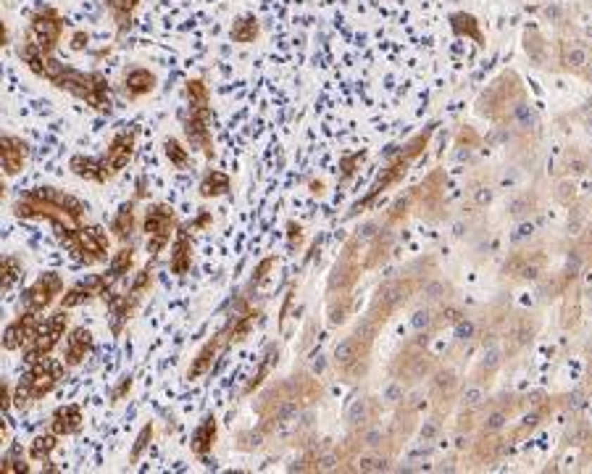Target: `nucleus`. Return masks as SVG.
I'll use <instances>...</instances> for the list:
<instances>
[{
    "label": "nucleus",
    "instance_id": "nucleus-1",
    "mask_svg": "<svg viewBox=\"0 0 592 474\" xmlns=\"http://www.w3.org/2000/svg\"><path fill=\"white\" fill-rule=\"evenodd\" d=\"M19 56L27 63V69L32 74H37L40 80L51 82L56 90L69 92L77 101L87 103L92 111L111 113L113 111V101H111V85L106 80V74L101 71H80L74 66L61 63L56 56H45L32 48L19 45Z\"/></svg>",
    "mask_w": 592,
    "mask_h": 474
},
{
    "label": "nucleus",
    "instance_id": "nucleus-2",
    "mask_svg": "<svg viewBox=\"0 0 592 474\" xmlns=\"http://www.w3.org/2000/svg\"><path fill=\"white\" fill-rule=\"evenodd\" d=\"M53 232L66 251L82 266H98L111 261V235L101 224H80V227H53Z\"/></svg>",
    "mask_w": 592,
    "mask_h": 474
},
{
    "label": "nucleus",
    "instance_id": "nucleus-3",
    "mask_svg": "<svg viewBox=\"0 0 592 474\" xmlns=\"http://www.w3.org/2000/svg\"><path fill=\"white\" fill-rule=\"evenodd\" d=\"M66 369H69L66 361H58L53 356H45L42 361L30 363V372L24 374L16 382V387H13V406L21 408V411L32 408L37 401H42L45 395H51L58 387Z\"/></svg>",
    "mask_w": 592,
    "mask_h": 474
},
{
    "label": "nucleus",
    "instance_id": "nucleus-4",
    "mask_svg": "<svg viewBox=\"0 0 592 474\" xmlns=\"http://www.w3.org/2000/svg\"><path fill=\"white\" fill-rule=\"evenodd\" d=\"M151 290H153V269L151 263H148L145 269H140V272L134 274V280H132L127 293H116L111 287L108 293L103 295L101 301L108 306L111 311V332H113V337H119L124 332V327L134 319V313L142 306V301L151 295Z\"/></svg>",
    "mask_w": 592,
    "mask_h": 474
},
{
    "label": "nucleus",
    "instance_id": "nucleus-5",
    "mask_svg": "<svg viewBox=\"0 0 592 474\" xmlns=\"http://www.w3.org/2000/svg\"><path fill=\"white\" fill-rule=\"evenodd\" d=\"M63 30H66V21L61 16V11L53 8V6H40L30 16V27L24 32L21 45L37 53H45V56H56Z\"/></svg>",
    "mask_w": 592,
    "mask_h": 474
},
{
    "label": "nucleus",
    "instance_id": "nucleus-6",
    "mask_svg": "<svg viewBox=\"0 0 592 474\" xmlns=\"http://www.w3.org/2000/svg\"><path fill=\"white\" fill-rule=\"evenodd\" d=\"M142 232L148 235V253H151L153 261L169 245L171 237H177V232H180L177 211L169 203H151L142 213Z\"/></svg>",
    "mask_w": 592,
    "mask_h": 474
},
{
    "label": "nucleus",
    "instance_id": "nucleus-7",
    "mask_svg": "<svg viewBox=\"0 0 592 474\" xmlns=\"http://www.w3.org/2000/svg\"><path fill=\"white\" fill-rule=\"evenodd\" d=\"M66 330H69V308H58L51 316H45L40 327H37L34 337L24 345V361L37 363L45 356H51L56 351V345L61 343V337L66 335Z\"/></svg>",
    "mask_w": 592,
    "mask_h": 474
},
{
    "label": "nucleus",
    "instance_id": "nucleus-8",
    "mask_svg": "<svg viewBox=\"0 0 592 474\" xmlns=\"http://www.w3.org/2000/svg\"><path fill=\"white\" fill-rule=\"evenodd\" d=\"M63 293H66L63 277L56 272H45L21 293V308H24V311L45 313L48 308L56 306V301H61V295Z\"/></svg>",
    "mask_w": 592,
    "mask_h": 474
},
{
    "label": "nucleus",
    "instance_id": "nucleus-9",
    "mask_svg": "<svg viewBox=\"0 0 592 474\" xmlns=\"http://www.w3.org/2000/svg\"><path fill=\"white\" fill-rule=\"evenodd\" d=\"M184 137L190 142L192 151L203 153L208 161L216 158L213 148V132H211V106H187V119H184Z\"/></svg>",
    "mask_w": 592,
    "mask_h": 474
},
{
    "label": "nucleus",
    "instance_id": "nucleus-10",
    "mask_svg": "<svg viewBox=\"0 0 592 474\" xmlns=\"http://www.w3.org/2000/svg\"><path fill=\"white\" fill-rule=\"evenodd\" d=\"M137 137H140V130H134V127H132V130L116 132V135L111 137L108 148H106V153L101 156L103 169H106V177H108V180L119 177V174L132 163L134 151H137Z\"/></svg>",
    "mask_w": 592,
    "mask_h": 474
},
{
    "label": "nucleus",
    "instance_id": "nucleus-11",
    "mask_svg": "<svg viewBox=\"0 0 592 474\" xmlns=\"http://www.w3.org/2000/svg\"><path fill=\"white\" fill-rule=\"evenodd\" d=\"M113 287V280L106 274H90L87 280H80L77 285H71L66 293L61 295V308H77V306H84V303H92L103 298Z\"/></svg>",
    "mask_w": 592,
    "mask_h": 474
},
{
    "label": "nucleus",
    "instance_id": "nucleus-12",
    "mask_svg": "<svg viewBox=\"0 0 592 474\" xmlns=\"http://www.w3.org/2000/svg\"><path fill=\"white\" fill-rule=\"evenodd\" d=\"M40 322H42L40 313L21 311L19 316H16L13 322L6 324V330H3V348H6V351H24V345L34 337Z\"/></svg>",
    "mask_w": 592,
    "mask_h": 474
},
{
    "label": "nucleus",
    "instance_id": "nucleus-13",
    "mask_svg": "<svg viewBox=\"0 0 592 474\" xmlns=\"http://www.w3.org/2000/svg\"><path fill=\"white\" fill-rule=\"evenodd\" d=\"M156 87H158V77L148 66H130L121 74V95L127 101H142L151 92H156Z\"/></svg>",
    "mask_w": 592,
    "mask_h": 474
},
{
    "label": "nucleus",
    "instance_id": "nucleus-14",
    "mask_svg": "<svg viewBox=\"0 0 592 474\" xmlns=\"http://www.w3.org/2000/svg\"><path fill=\"white\" fill-rule=\"evenodd\" d=\"M232 345V340H229V332H227V327L224 330H219V332L213 335L208 343L203 345L201 351H198V356L192 358V363H190V369H187V380H201L203 374L208 372L213 366V361L221 356V351H227Z\"/></svg>",
    "mask_w": 592,
    "mask_h": 474
},
{
    "label": "nucleus",
    "instance_id": "nucleus-15",
    "mask_svg": "<svg viewBox=\"0 0 592 474\" xmlns=\"http://www.w3.org/2000/svg\"><path fill=\"white\" fill-rule=\"evenodd\" d=\"M30 158V145L19 135H3L0 137V161L6 177H19L24 163Z\"/></svg>",
    "mask_w": 592,
    "mask_h": 474
},
{
    "label": "nucleus",
    "instance_id": "nucleus-16",
    "mask_svg": "<svg viewBox=\"0 0 592 474\" xmlns=\"http://www.w3.org/2000/svg\"><path fill=\"white\" fill-rule=\"evenodd\" d=\"M95 351V337L87 327H71L66 335V351H63V361L69 369L84 363Z\"/></svg>",
    "mask_w": 592,
    "mask_h": 474
},
{
    "label": "nucleus",
    "instance_id": "nucleus-17",
    "mask_svg": "<svg viewBox=\"0 0 592 474\" xmlns=\"http://www.w3.org/2000/svg\"><path fill=\"white\" fill-rule=\"evenodd\" d=\"M169 269L174 277L184 280L192 272V232L190 227H180V232L171 242V256H169Z\"/></svg>",
    "mask_w": 592,
    "mask_h": 474
},
{
    "label": "nucleus",
    "instance_id": "nucleus-18",
    "mask_svg": "<svg viewBox=\"0 0 592 474\" xmlns=\"http://www.w3.org/2000/svg\"><path fill=\"white\" fill-rule=\"evenodd\" d=\"M216 437H219V422H216V416L213 414H206L198 422V427L192 430V437H190V448L195 456H201V459H206V456L213 451V445H216Z\"/></svg>",
    "mask_w": 592,
    "mask_h": 474
},
{
    "label": "nucleus",
    "instance_id": "nucleus-19",
    "mask_svg": "<svg viewBox=\"0 0 592 474\" xmlns=\"http://www.w3.org/2000/svg\"><path fill=\"white\" fill-rule=\"evenodd\" d=\"M82 424H84V414H82V408L77 404L58 406L51 416V430L58 435V437H71V435H77L82 430Z\"/></svg>",
    "mask_w": 592,
    "mask_h": 474
},
{
    "label": "nucleus",
    "instance_id": "nucleus-20",
    "mask_svg": "<svg viewBox=\"0 0 592 474\" xmlns=\"http://www.w3.org/2000/svg\"><path fill=\"white\" fill-rule=\"evenodd\" d=\"M134 208H137V198H132V201L124 203L119 211L113 213V219H111L108 232L119 242H127L132 235H134V230H137V211H134Z\"/></svg>",
    "mask_w": 592,
    "mask_h": 474
},
{
    "label": "nucleus",
    "instance_id": "nucleus-21",
    "mask_svg": "<svg viewBox=\"0 0 592 474\" xmlns=\"http://www.w3.org/2000/svg\"><path fill=\"white\" fill-rule=\"evenodd\" d=\"M137 6H140V0H106V8L111 13V21L116 27V37L119 40H124V35L132 30Z\"/></svg>",
    "mask_w": 592,
    "mask_h": 474
},
{
    "label": "nucleus",
    "instance_id": "nucleus-22",
    "mask_svg": "<svg viewBox=\"0 0 592 474\" xmlns=\"http://www.w3.org/2000/svg\"><path fill=\"white\" fill-rule=\"evenodd\" d=\"M69 169H71V174H77L80 180L95 182V185H106V182H108L106 169H103L101 156H98V158H90V156L74 153V156L69 158Z\"/></svg>",
    "mask_w": 592,
    "mask_h": 474
},
{
    "label": "nucleus",
    "instance_id": "nucleus-23",
    "mask_svg": "<svg viewBox=\"0 0 592 474\" xmlns=\"http://www.w3.org/2000/svg\"><path fill=\"white\" fill-rule=\"evenodd\" d=\"M232 192V180L229 174L219 172V169H208L203 174L201 185H198V195L203 201H216V198H224Z\"/></svg>",
    "mask_w": 592,
    "mask_h": 474
},
{
    "label": "nucleus",
    "instance_id": "nucleus-24",
    "mask_svg": "<svg viewBox=\"0 0 592 474\" xmlns=\"http://www.w3.org/2000/svg\"><path fill=\"white\" fill-rule=\"evenodd\" d=\"M229 37L232 42L237 45H253V42L261 37V24L253 13H245V16H237L234 24L229 27Z\"/></svg>",
    "mask_w": 592,
    "mask_h": 474
},
{
    "label": "nucleus",
    "instance_id": "nucleus-25",
    "mask_svg": "<svg viewBox=\"0 0 592 474\" xmlns=\"http://www.w3.org/2000/svg\"><path fill=\"white\" fill-rule=\"evenodd\" d=\"M132 266H134V245H121L119 251L111 256V261H108V277L113 280V285L116 282H121L124 277H130V272H132Z\"/></svg>",
    "mask_w": 592,
    "mask_h": 474
},
{
    "label": "nucleus",
    "instance_id": "nucleus-26",
    "mask_svg": "<svg viewBox=\"0 0 592 474\" xmlns=\"http://www.w3.org/2000/svg\"><path fill=\"white\" fill-rule=\"evenodd\" d=\"M163 156H166V161L171 163V169H180V172L190 169L192 153H190V148L182 145L180 137H163Z\"/></svg>",
    "mask_w": 592,
    "mask_h": 474
},
{
    "label": "nucleus",
    "instance_id": "nucleus-27",
    "mask_svg": "<svg viewBox=\"0 0 592 474\" xmlns=\"http://www.w3.org/2000/svg\"><path fill=\"white\" fill-rule=\"evenodd\" d=\"M56 448H58V435L48 430V432L37 435L30 443V459L32 461H48Z\"/></svg>",
    "mask_w": 592,
    "mask_h": 474
},
{
    "label": "nucleus",
    "instance_id": "nucleus-28",
    "mask_svg": "<svg viewBox=\"0 0 592 474\" xmlns=\"http://www.w3.org/2000/svg\"><path fill=\"white\" fill-rule=\"evenodd\" d=\"M451 24H453V30H455V35H466V37H472L477 45H484L482 30H479V21L474 19L472 13H453Z\"/></svg>",
    "mask_w": 592,
    "mask_h": 474
},
{
    "label": "nucleus",
    "instance_id": "nucleus-29",
    "mask_svg": "<svg viewBox=\"0 0 592 474\" xmlns=\"http://www.w3.org/2000/svg\"><path fill=\"white\" fill-rule=\"evenodd\" d=\"M184 95H187V106L195 108V106H211V87L201 80V77H192L184 85Z\"/></svg>",
    "mask_w": 592,
    "mask_h": 474
},
{
    "label": "nucleus",
    "instance_id": "nucleus-30",
    "mask_svg": "<svg viewBox=\"0 0 592 474\" xmlns=\"http://www.w3.org/2000/svg\"><path fill=\"white\" fill-rule=\"evenodd\" d=\"M21 274H24V266H21L19 258H16V256H6V258L0 261V287H3V290H11V287L21 280Z\"/></svg>",
    "mask_w": 592,
    "mask_h": 474
},
{
    "label": "nucleus",
    "instance_id": "nucleus-31",
    "mask_svg": "<svg viewBox=\"0 0 592 474\" xmlns=\"http://www.w3.org/2000/svg\"><path fill=\"white\" fill-rule=\"evenodd\" d=\"M0 469H3V474H30L32 466L27 464V459H24V454H21L19 445L11 443V451L6 456H3V464H0Z\"/></svg>",
    "mask_w": 592,
    "mask_h": 474
},
{
    "label": "nucleus",
    "instance_id": "nucleus-32",
    "mask_svg": "<svg viewBox=\"0 0 592 474\" xmlns=\"http://www.w3.org/2000/svg\"><path fill=\"white\" fill-rule=\"evenodd\" d=\"M153 435H156V427H153V422H148L140 432H137V437H134V445H132V451H130V464H137V461H140L142 454H145L148 445H151Z\"/></svg>",
    "mask_w": 592,
    "mask_h": 474
},
{
    "label": "nucleus",
    "instance_id": "nucleus-33",
    "mask_svg": "<svg viewBox=\"0 0 592 474\" xmlns=\"http://www.w3.org/2000/svg\"><path fill=\"white\" fill-rule=\"evenodd\" d=\"M271 363H274V348H269V354L263 356V363H261V366H258V372L253 374V380H251V382L245 385V390H242V395H251L253 390H256V387H258V385H261L263 380H266V374H269Z\"/></svg>",
    "mask_w": 592,
    "mask_h": 474
},
{
    "label": "nucleus",
    "instance_id": "nucleus-34",
    "mask_svg": "<svg viewBox=\"0 0 592 474\" xmlns=\"http://www.w3.org/2000/svg\"><path fill=\"white\" fill-rule=\"evenodd\" d=\"M132 385H134V374H124L121 377V382L113 387V393H111V404H119L124 395L132 390Z\"/></svg>",
    "mask_w": 592,
    "mask_h": 474
},
{
    "label": "nucleus",
    "instance_id": "nucleus-35",
    "mask_svg": "<svg viewBox=\"0 0 592 474\" xmlns=\"http://www.w3.org/2000/svg\"><path fill=\"white\" fill-rule=\"evenodd\" d=\"M11 406H13V387L8 382H3L0 385V411L8 414Z\"/></svg>",
    "mask_w": 592,
    "mask_h": 474
},
{
    "label": "nucleus",
    "instance_id": "nucleus-36",
    "mask_svg": "<svg viewBox=\"0 0 592 474\" xmlns=\"http://www.w3.org/2000/svg\"><path fill=\"white\" fill-rule=\"evenodd\" d=\"M271 266H274V258H263V261L258 263V269H256V272H253L251 287H256V285H261L263 280H266V272H269Z\"/></svg>",
    "mask_w": 592,
    "mask_h": 474
},
{
    "label": "nucleus",
    "instance_id": "nucleus-37",
    "mask_svg": "<svg viewBox=\"0 0 592 474\" xmlns=\"http://www.w3.org/2000/svg\"><path fill=\"white\" fill-rule=\"evenodd\" d=\"M87 42H90V37H87V32H74L71 35V51H84L87 48Z\"/></svg>",
    "mask_w": 592,
    "mask_h": 474
},
{
    "label": "nucleus",
    "instance_id": "nucleus-38",
    "mask_svg": "<svg viewBox=\"0 0 592 474\" xmlns=\"http://www.w3.org/2000/svg\"><path fill=\"white\" fill-rule=\"evenodd\" d=\"M213 222V216L208 211H201V216H198V219H195V222L190 224V232H201V230H206V227H208V224Z\"/></svg>",
    "mask_w": 592,
    "mask_h": 474
},
{
    "label": "nucleus",
    "instance_id": "nucleus-39",
    "mask_svg": "<svg viewBox=\"0 0 592 474\" xmlns=\"http://www.w3.org/2000/svg\"><path fill=\"white\" fill-rule=\"evenodd\" d=\"M11 45V30L6 21H0V48H8Z\"/></svg>",
    "mask_w": 592,
    "mask_h": 474
}]
</instances>
